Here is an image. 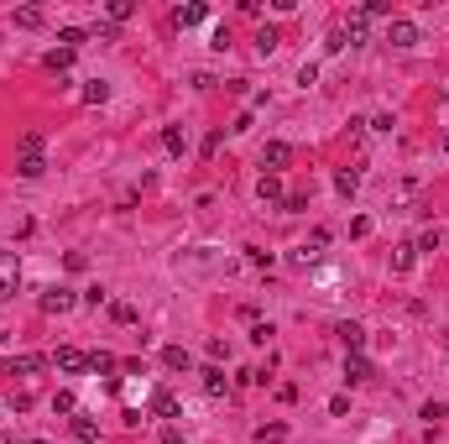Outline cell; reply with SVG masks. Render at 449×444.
<instances>
[{"instance_id": "obj_28", "label": "cell", "mask_w": 449, "mask_h": 444, "mask_svg": "<svg viewBox=\"0 0 449 444\" xmlns=\"http://www.w3.org/2000/svg\"><path fill=\"white\" fill-rule=\"evenodd\" d=\"M131 11H136L131 0H110V21H131Z\"/></svg>"}, {"instance_id": "obj_3", "label": "cell", "mask_w": 449, "mask_h": 444, "mask_svg": "<svg viewBox=\"0 0 449 444\" xmlns=\"http://www.w3.org/2000/svg\"><path fill=\"white\" fill-rule=\"evenodd\" d=\"M287 163H293V146H287V141H267V146H261V168H267V173H282Z\"/></svg>"}, {"instance_id": "obj_18", "label": "cell", "mask_w": 449, "mask_h": 444, "mask_svg": "<svg viewBox=\"0 0 449 444\" xmlns=\"http://www.w3.org/2000/svg\"><path fill=\"white\" fill-rule=\"evenodd\" d=\"M287 439V423H261L256 428V444H282Z\"/></svg>"}, {"instance_id": "obj_35", "label": "cell", "mask_w": 449, "mask_h": 444, "mask_svg": "<svg viewBox=\"0 0 449 444\" xmlns=\"http://www.w3.org/2000/svg\"><path fill=\"white\" fill-rule=\"evenodd\" d=\"M95 37H100V42H115L121 32H115V21H100V26H95Z\"/></svg>"}, {"instance_id": "obj_24", "label": "cell", "mask_w": 449, "mask_h": 444, "mask_svg": "<svg viewBox=\"0 0 449 444\" xmlns=\"http://www.w3.org/2000/svg\"><path fill=\"white\" fill-rule=\"evenodd\" d=\"M16 26H26V32H32V26H42V11H37V6H21V11H16Z\"/></svg>"}, {"instance_id": "obj_26", "label": "cell", "mask_w": 449, "mask_h": 444, "mask_svg": "<svg viewBox=\"0 0 449 444\" xmlns=\"http://www.w3.org/2000/svg\"><path fill=\"white\" fill-rule=\"evenodd\" d=\"M303 209H309V194H303V188H298V194H287V199H282V214H303Z\"/></svg>"}, {"instance_id": "obj_38", "label": "cell", "mask_w": 449, "mask_h": 444, "mask_svg": "<svg viewBox=\"0 0 449 444\" xmlns=\"http://www.w3.org/2000/svg\"><path fill=\"white\" fill-rule=\"evenodd\" d=\"M439 146H444V157H449V131H444V141H439Z\"/></svg>"}, {"instance_id": "obj_6", "label": "cell", "mask_w": 449, "mask_h": 444, "mask_svg": "<svg viewBox=\"0 0 449 444\" xmlns=\"http://www.w3.org/2000/svg\"><path fill=\"white\" fill-rule=\"evenodd\" d=\"M345 382H371V361H366L361 351H345Z\"/></svg>"}, {"instance_id": "obj_1", "label": "cell", "mask_w": 449, "mask_h": 444, "mask_svg": "<svg viewBox=\"0 0 449 444\" xmlns=\"http://www.w3.org/2000/svg\"><path fill=\"white\" fill-rule=\"evenodd\" d=\"M16 288H21V257L0 251V298H16Z\"/></svg>"}, {"instance_id": "obj_30", "label": "cell", "mask_w": 449, "mask_h": 444, "mask_svg": "<svg viewBox=\"0 0 449 444\" xmlns=\"http://www.w3.org/2000/svg\"><path fill=\"white\" fill-rule=\"evenodd\" d=\"M246 262H251V267H272V251H261V246H246Z\"/></svg>"}, {"instance_id": "obj_23", "label": "cell", "mask_w": 449, "mask_h": 444, "mask_svg": "<svg viewBox=\"0 0 449 444\" xmlns=\"http://www.w3.org/2000/svg\"><path fill=\"white\" fill-rule=\"evenodd\" d=\"M110 319L115 325H136V303H110Z\"/></svg>"}, {"instance_id": "obj_11", "label": "cell", "mask_w": 449, "mask_h": 444, "mask_svg": "<svg viewBox=\"0 0 449 444\" xmlns=\"http://www.w3.org/2000/svg\"><path fill=\"white\" fill-rule=\"evenodd\" d=\"M413 262H418V246H413V240L392 246V272H413Z\"/></svg>"}, {"instance_id": "obj_2", "label": "cell", "mask_w": 449, "mask_h": 444, "mask_svg": "<svg viewBox=\"0 0 449 444\" xmlns=\"http://www.w3.org/2000/svg\"><path fill=\"white\" fill-rule=\"evenodd\" d=\"M387 42H392V47H418V21L392 16V21H387Z\"/></svg>"}, {"instance_id": "obj_14", "label": "cell", "mask_w": 449, "mask_h": 444, "mask_svg": "<svg viewBox=\"0 0 449 444\" xmlns=\"http://www.w3.org/2000/svg\"><path fill=\"white\" fill-rule=\"evenodd\" d=\"M204 16H209V6H178L173 11V26H199Z\"/></svg>"}, {"instance_id": "obj_36", "label": "cell", "mask_w": 449, "mask_h": 444, "mask_svg": "<svg viewBox=\"0 0 449 444\" xmlns=\"http://www.w3.org/2000/svg\"><path fill=\"white\" fill-rule=\"evenodd\" d=\"M424 419L433 423V419H449V402H429V408H424Z\"/></svg>"}, {"instance_id": "obj_20", "label": "cell", "mask_w": 449, "mask_h": 444, "mask_svg": "<svg viewBox=\"0 0 449 444\" xmlns=\"http://www.w3.org/2000/svg\"><path fill=\"white\" fill-rule=\"evenodd\" d=\"M58 42H63V47L73 52L78 42H89V32H84V26H63V32H58Z\"/></svg>"}, {"instance_id": "obj_9", "label": "cell", "mask_w": 449, "mask_h": 444, "mask_svg": "<svg viewBox=\"0 0 449 444\" xmlns=\"http://www.w3.org/2000/svg\"><path fill=\"white\" fill-rule=\"evenodd\" d=\"M366 21H371V16H366V11H355V16L345 21V26H340V32H345V42L355 47V42H366V37H371V26H366Z\"/></svg>"}, {"instance_id": "obj_4", "label": "cell", "mask_w": 449, "mask_h": 444, "mask_svg": "<svg viewBox=\"0 0 449 444\" xmlns=\"http://www.w3.org/2000/svg\"><path fill=\"white\" fill-rule=\"evenodd\" d=\"M73 303H78V293H68V288H47L42 293V314H68Z\"/></svg>"}, {"instance_id": "obj_15", "label": "cell", "mask_w": 449, "mask_h": 444, "mask_svg": "<svg viewBox=\"0 0 449 444\" xmlns=\"http://www.w3.org/2000/svg\"><path fill=\"white\" fill-rule=\"evenodd\" d=\"M335 188H340L345 199H355V188H361V173H355V168H340V173H335Z\"/></svg>"}, {"instance_id": "obj_29", "label": "cell", "mask_w": 449, "mask_h": 444, "mask_svg": "<svg viewBox=\"0 0 449 444\" xmlns=\"http://www.w3.org/2000/svg\"><path fill=\"white\" fill-rule=\"evenodd\" d=\"M73 434L84 439V444H95V419H73Z\"/></svg>"}, {"instance_id": "obj_31", "label": "cell", "mask_w": 449, "mask_h": 444, "mask_svg": "<svg viewBox=\"0 0 449 444\" xmlns=\"http://www.w3.org/2000/svg\"><path fill=\"white\" fill-rule=\"evenodd\" d=\"M73 408H78L73 392H58V397H52V413H73Z\"/></svg>"}, {"instance_id": "obj_25", "label": "cell", "mask_w": 449, "mask_h": 444, "mask_svg": "<svg viewBox=\"0 0 449 444\" xmlns=\"http://www.w3.org/2000/svg\"><path fill=\"white\" fill-rule=\"evenodd\" d=\"M115 366H121V361H115L110 351H95V356H89V371H115Z\"/></svg>"}, {"instance_id": "obj_17", "label": "cell", "mask_w": 449, "mask_h": 444, "mask_svg": "<svg viewBox=\"0 0 449 444\" xmlns=\"http://www.w3.org/2000/svg\"><path fill=\"white\" fill-rule=\"evenodd\" d=\"M335 334L345 340V351H361V345H366V329H361V325H340Z\"/></svg>"}, {"instance_id": "obj_32", "label": "cell", "mask_w": 449, "mask_h": 444, "mask_svg": "<svg viewBox=\"0 0 449 444\" xmlns=\"http://www.w3.org/2000/svg\"><path fill=\"white\" fill-rule=\"evenodd\" d=\"M413 246H418V251H439V230H424V235L413 240Z\"/></svg>"}, {"instance_id": "obj_10", "label": "cell", "mask_w": 449, "mask_h": 444, "mask_svg": "<svg viewBox=\"0 0 449 444\" xmlns=\"http://www.w3.org/2000/svg\"><path fill=\"white\" fill-rule=\"evenodd\" d=\"M199 376H204V392H209V397H224V392H230V382H224V371L215 366V361H209Z\"/></svg>"}, {"instance_id": "obj_5", "label": "cell", "mask_w": 449, "mask_h": 444, "mask_svg": "<svg viewBox=\"0 0 449 444\" xmlns=\"http://www.w3.org/2000/svg\"><path fill=\"white\" fill-rule=\"evenodd\" d=\"M52 366L73 376V371H84V366H89V356H84V351H73V345H58V356H52Z\"/></svg>"}, {"instance_id": "obj_33", "label": "cell", "mask_w": 449, "mask_h": 444, "mask_svg": "<svg viewBox=\"0 0 449 444\" xmlns=\"http://www.w3.org/2000/svg\"><path fill=\"white\" fill-rule=\"evenodd\" d=\"M313 257H319L313 246H298V251H293V267H313Z\"/></svg>"}, {"instance_id": "obj_27", "label": "cell", "mask_w": 449, "mask_h": 444, "mask_svg": "<svg viewBox=\"0 0 449 444\" xmlns=\"http://www.w3.org/2000/svg\"><path fill=\"white\" fill-rule=\"evenodd\" d=\"M162 146L178 157V152H183V131H178V126H167V131H162Z\"/></svg>"}, {"instance_id": "obj_37", "label": "cell", "mask_w": 449, "mask_h": 444, "mask_svg": "<svg viewBox=\"0 0 449 444\" xmlns=\"http://www.w3.org/2000/svg\"><path fill=\"white\" fill-rule=\"evenodd\" d=\"M162 444H188V439H183V428H162Z\"/></svg>"}, {"instance_id": "obj_13", "label": "cell", "mask_w": 449, "mask_h": 444, "mask_svg": "<svg viewBox=\"0 0 449 444\" xmlns=\"http://www.w3.org/2000/svg\"><path fill=\"white\" fill-rule=\"evenodd\" d=\"M42 366H47V356H16V361L6 366V371H11V376H37Z\"/></svg>"}, {"instance_id": "obj_39", "label": "cell", "mask_w": 449, "mask_h": 444, "mask_svg": "<svg viewBox=\"0 0 449 444\" xmlns=\"http://www.w3.org/2000/svg\"><path fill=\"white\" fill-rule=\"evenodd\" d=\"M26 444H47V439H26Z\"/></svg>"}, {"instance_id": "obj_7", "label": "cell", "mask_w": 449, "mask_h": 444, "mask_svg": "<svg viewBox=\"0 0 449 444\" xmlns=\"http://www.w3.org/2000/svg\"><path fill=\"white\" fill-rule=\"evenodd\" d=\"M152 413H157V419H183V408H178V397H173V392H167V387H157V392H152Z\"/></svg>"}, {"instance_id": "obj_12", "label": "cell", "mask_w": 449, "mask_h": 444, "mask_svg": "<svg viewBox=\"0 0 449 444\" xmlns=\"http://www.w3.org/2000/svg\"><path fill=\"white\" fill-rule=\"evenodd\" d=\"M16 173H21V178H42V173H47V157H42V152H21Z\"/></svg>"}, {"instance_id": "obj_22", "label": "cell", "mask_w": 449, "mask_h": 444, "mask_svg": "<svg viewBox=\"0 0 449 444\" xmlns=\"http://www.w3.org/2000/svg\"><path fill=\"white\" fill-rule=\"evenodd\" d=\"M162 366L183 371V366H188V351H183V345H167V351H162Z\"/></svg>"}, {"instance_id": "obj_34", "label": "cell", "mask_w": 449, "mask_h": 444, "mask_svg": "<svg viewBox=\"0 0 449 444\" xmlns=\"http://www.w3.org/2000/svg\"><path fill=\"white\" fill-rule=\"evenodd\" d=\"M361 11H366V16H387V11H392V0H366Z\"/></svg>"}, {"instance_id": "obj_8", "label": "cell", "mask_w": 449, "mask_h": 444, "mask_svg": "<svg viewBox=\"0 0 449 444\" xmlns=\"http://www.w3.org/2000/svg\"><path fill=\"white\" fill-rule=\"evenodd\" d=\"M256 194H261V204H282V178H277V173H261V183H256Z\"/></svg>"}, {"instance_id": "obj_19", "label": "cell", "mask_w": 449, "mask_h": 444, "mask_svg": "<svg viewBox=\"0 0 449 444\" xmlns=\"http://www.w3.org/2000/svg\"><path fill=\"white\" fill-rule=\"evenodd\" d=\"M277 42H282V37H277V26H261V32H256V52H261V58L277 52Z\"/></svg>"}, {"instance_id": "obj_21", "label": "cell", "mask_w": 449, "mask_h": 444, "mask_svg": "<svg viewBox=\"0 0 449 444\" xmlns=\"http://www.w3.org/2000/svg\"><path fill=\"white\" fill-rule=\"evenodd\" d=\"M84 100H89V105H104V100H110V84H100V78H89V84H84Z\"/></svg>"}, {"instance_id": "obj_16", "label": "cell", "mask_w": 449, "mask_h": 444, "mask_svg": "<svg viewBox=\"0 0 449 444\" xmlns=\"http://www.w3.org/2000/svg\"><path fill=\"white\" fill-rule=\"evenodd\" d=\"M42 63H47V74H68V63H73V52H68V47H52V52H47V58H42Z\"/></svg>"}]
</instances>
